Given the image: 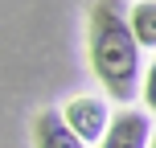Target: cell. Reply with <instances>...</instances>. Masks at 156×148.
I'll return each mask as SVG.
<instances>
[{
	"label": "cell",
	"mask_w": 156,
	"mask_h": 148,
	"mask_svg": "<svg viewBox=\"0 0 156 148\" xmlns=\"http://www.w3.org/2000/svg\"><path fill=\"white\" fill-rule=\"evenodd\" d=\"M62 119H66V128H70V132H74L82 144H99L103 136H107V124H111V107H107L103 99L78 95V99H70V103H66Z\"/></svg>",
	"instance_id": "7a4b0ae2"
},
{
	"label": "cell",
	"mask_w": 156,
	"mask_h": 148,
	"mask_svg": "<svg viewBox=\"0 0 156 148\" xmlns=\"http://www.w3.org/2000/svg\"><path fill=\"white\" fill-rule=\"evenodd\" d=\"M33 144L37 148H86L70 128H66V119L58 115V111H41V115L33 119Z\"/></svg>",
	"instance_id": "277c9868"
},
{
	"label": "cell",
	"mask_w": 156,
	"mask_h": 148,
	"mask_svg": "<svg viewBox=\"0 0 156 148\" xmlns=\"http://www.w3.org/2000/svg\"><path fill=\"white\" fill-rule=\"evenodd\" d=\"M148 148H156V136H152V144H148Z\"/></svg>",
	"instance_id": "52a82bcc"
},
{
	"label": "cell",
	"mask_w": 156,
	"mask_h": 148,
	"mask_svg": "<svg viewBox=\"0 0 156 148\" xmlns=\"http://www.w3.org/2000/svg\"><path fill=\"white\" fill-rule=\"evenodd\" d=\"M127 25L140 49H156V0H136L127 8Z\"/></svg>",
	"instance_id": "5b68a950"
},
{
	"label": "cell",
	"mask_w": 156,
	"mask_h": 148,
	"mask_svg": "<svg viewBox=\"0 0 156 148\" xmlns=\"http://www.w3.org/2000/svg\"><path fill=\"white\" fill-rule=\"evenodd\" d=\"M90 70L115 103H132L140 95V45L132 37V25L119 0L90 4Z\"/></svg>",
	"instance_id": "6da1fadb"
},
{
	"label": "cell",
	"mask_w": 156,
	"mask_h": 148,
	"mask_svg": "<svg viewBox=\"0 0 156 148\" xmlns=\"http://www.w3.org/2000/svg\"><path fill=\"white\" fill-rule=\"evenodd\" d=\"M152 144V119L144 111H119L111 115L107 136L99 140V148H148Z\"/></svg>",
	"instance_id": "3957f363"
},
{
	"label": "cell",
	"mask_w": 156,
	"mask_h": 148,
	"mask_svg": "<svg viewBox=\"0 0 156 148\" xmlns=\"http://www.w3.org/2000/svg\"><path fill=\"white\" fill-rule=\"evenodd\" d=\"M140 95H144V103H148V111H156V62L144 70V82H140Z\"/></svg>",
	"instance_id": "8992f818"
}]
</instances>
